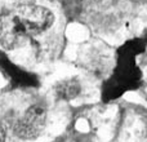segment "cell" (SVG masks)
I'll return each instance as SVG.
<instances>
[{"mask_svg": "<svg viewBox=\"0 0 147 142\" xmlns=\"http://www.w3.org/2000/svg\"><path fill=\"white\" fill-rule=\"evenodd\" d=\"M25 36L44 32L53 23V14L47 8L34 4H23L12 12Z\"/></svg>", "mask_w": 147, "mask_h": 142, "instance_id": "7a4b0ae2", "label": "cell"}, {"mask_svg": "<svg viewBox=\"0 0 147 142\" xmlns=\"http://www.w3.org/2000/svg\"><path fill=\"white\" fill-rule=\"evenodd\" d=\"M81 91V85L76 79H66V80L58 83L56 88L57 96L58 98L65 99V101H70L78 97V94Z\"/></svg>", "mask_w": 147, "mask_h": 142, "instance_id": "8992f818", "label": "cell"}, {"mask_svg": "<svg viewBox=\"0 0 147 142\" xmlns=\"http://www.w3.org/2000/svg\"><path fill=\"white\" fill-rule=\"evenodd\" d=\"M0 142H5V135L1 127H0Z\"/></svg>", "mask_w": 147, "mask_h": 142, "instance_id": "52a82bcc", "label": "cell"}, {"mask_svg": "<svg viewBox=\"0 0 147 142\" xmlns=\"http://www.w3.org/2000/svg\"><path fill=\"white\" fill-rule=\"evenodd\" d=\"M47 122V111L40 105L28 107L23 116L18 120L16 127V135L25 140L35 138L43 132Z\"/></svg>", "mask_w": 147, "mask_h": 142, "instance_id": "3957f363", "label": "cell"}, {"mask_svg": "<svg viewBox=\"0 0 147 142\" xmlns=\"http://www.w3.org/2000/svg\"><path fill=\"white\" fill-rule=\"evenodd\" d=\"M143 1H147V0H143Z\"/></svg>", "mask_w": 147, "mask_h": 142, "instance_id": "9c48e42d", "label": "cell"}, {"mask_svg": "<svg viewBox=\"0 0 147 142\" xmlns=\"http://www.w3.org/2000/svg\"><path fill=\"white\" fill-rule=\"evenodd\" d=\"M26 40L12 12L0 16V44L8 49H14Z\"/></svg>", "mask_w": 147, "mask_h": 142, "instance_id": "277c9868", "label": "cell"}, {"mask_svg": "<svg viewBox=\"0 0 147 142\" xmlns=\"http://www.w3.org/2000/svg\"><path fill=\"white\" fill-rule=\"evenodd\" d=\"M142 41H143V44L146 45V48H147V31L145 32V35H143V38H142Z\"/></svg>", "mask_w": 147, "mask_h": 142, "instance_id": "ba28073f", "label": "cell"}, {"mask_svg": "<svg viewBox=\"0 0 147 142\" xmlns=\"http://www.w3.org/2000/svg\"><path fill=\"white\" fill-rule=\"evenodd\" d=\"M142 84V72L137 66L136 57L116 53V67L102 88V99L110 102L129 91H136Z\"/></svg>", "mask_w": 147, "mask_h": 142, "instance_id": "6da1fadb", "label": "cell"}, {"mask_svg": "<svg viewBox=\"0 0 147 142\" xmlns=\"http://www.w3.org/2000/svg\"><path fill=\"white\" fill-rule=\"evenodd\" d=\"M0 66L4 70V72L10 78L13 85L22 87V88H34L39 85V80L34 74L20 69L13 62H10L5 56L0 57Z\"/></svg>", "mask_w": 147, "mask_h": 142, "instance_id": "5b68a950", "label": "cell"}]
</instances>
